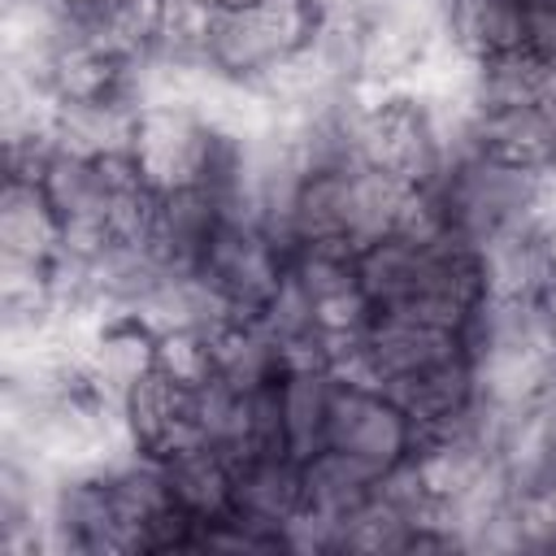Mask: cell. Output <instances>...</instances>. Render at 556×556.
<instances>
[{
  "instance_id": "obj_11",
  "label": "cell",
  "mask_w": 556,
  "mask_h": 556,
  "mask_svg": "<svg viewBox=\"0 0 556 556\" xmlns=\"http://www.w3.org/2000/svg\"><path fill=\"white\" fill-rule=\"evenodd\" d=\"M156 352H161V334L143 317L104 313L83 348V369L122 408L126 395L156 374Z\"/></svg>"
},
{
  "instance_id": "obj_4",
  "label": "cell",
  "mask_w": 556,
  "mask_h": 556,
  "mask_svg": "<svg viewBox=\"0 0 556 556\" xmlns=\"http://www.w3.org/2000/svg\"><path fill=\"white\" fill-rule=\"evenodd\" d=\"M217 148H222V126L200 104L178 100V96H161V100L139 104L130 161L156 195L208 187L213 165H217Z\"/></svg>"
},
{
  "instance_id": "obj_8",
  "label": "cell",
  "mask_w": 556,
  "mask_h": 556,
  "mask_svg": "<svg viewBox=\"0 0 556 556\" xmlns=\"http://www.w3.org/2000/svg\"><path fill=\"white\" fill-rule=\"evenodd\" d=\"M465 348V330L452 326H434L421 317H400V313H374L369 326L352 339L348 356L339 369L374 382V387H395L447 356H460Z\"/></svg>"
},
{
  "instance_id": "obj_9",
  "label": "cell",
  "mask_w": 556,
  "mask_h": 556,
  "mask_svg": "<svg viewBox=\"0 0 556 556\" xmlns=\"http://www.w3.org/2000/svg\"><path fill=\"white\" fill-rule=\"evenodd\" d=\"M226 222H230L226 204L208 187L161 191L152 200V213L143 226V248L174 274H200V265Z\"/></svg>"
},
{
  "instance_id": "obj_23",
  "label": "cell",
  "mask_w": 556,
  "mask_h": 556,
  "mask_svg": "<svg viewBox=\"0 0 556 556\" xmlns=\"http://www.w3.org/2000/svg\"><path fill=\"white\" fill-rule=\"evenodd\" d=\"M56 4H61V9H70V13H83V9H91L96 0H56Z\"/></svg>"
},
{
  "instance_id": "obj_6",
  "label": "cell",
  "mask_w": 556,
  "mask_h": 556,
  "mask_svg": "<svg viewBox=\"0 0 556 556\" xmlns=\"http://www.w3.org/2000/svg\"><path fill=\"white\" fill-rule=\"evenodd\" d=\"M326 447L369 465L374 473H391L417 456V426L382 387L339 369L330 395Z\"/></svg>"
},
{
  "instance_id": "obj_24",
  "label": "cell",
  "mask_w": 556,
  "mask_h": 556,
  "mask_svg": "<svg viewBox=\"0 0 556 556\" xmlns=\"http://www.w3.org/2000/svg\"><path fill=\"white\" fill-rule=\"evenodd\" d=\"M547 248H552V261H556V230L547 235Z\"/></svg>"
},
{
  "instance_id": "obj_14",
  "label": "cell",
  "mask_w": 556,
  "mask_h": 556,
  "mask_svg": "<svg viewBox=\"0 0 556 556\" xmlns=\"http://www.w3.org/2000/svg\"><path fill=\"white\" fill-rule=\"evenodd\" d=\"M495 465L513 495H534L556 486V421L534 400L517 408H500Z\"/></svg>"
},
{
  "instance_id": "obj_10",
  "label": "cell",
  "mask_w": 556,
  "mask_h": 556,
  "mask_svg": "<svg viewBox=\"0 0 556 556\" xmlns=\"http://www.w3.org/2000/svg\"><path fill=\"white\" fill-rule=\"evenodd\" d=\"M235 513L291 547V526L304 517V460L287 447L248 452L235 460Z\"/></svg>"
},
{
  "instance_id": "obj_3",
  "label": "cell",
  "mask_w": 556,
  "mask_h": 556,
  "mask_svg": "<svg viewBox=\"0 0 556 556\" xmlns=\"http://www.w3.org/2000/svg\"><path fill=\"white\" fill-rule=\"evenodd\" d=\"M539 178H543V169L513 165V161L486 156L478 148H460L447 156L443 174L426 191L439 208L443 230L482 248L508 230L534 226Z\"/></svg>"
},
{
  "instance_id": "obj_19",
  "label": "cell",
  "mask_w": 556,
  "mask_h": 556,
  "mask_svg": "<svg viewBox=\"0 0 556 556\" xmlns=\"http://www.w3.org/2000/svg\"><path fill=\"white\" fill-rule=\"evenodd\" d=\"M387 395L413 417L417 439H421V434H430V430L456 421V417L478 400L473 361H469V352L447 356V361H439V365H430V369H421V374H413V378L387 387Z\"/></svg>"
},
{
  "instance_id": "obj_2",
  "label": "cell",
  "mask_w": 556,
  "mask_h": 556,
  "mask_svg": "<svg viewBox=\"0 0 556 556\" xmlns=\"http://www.w3.org/2000/svg\"><path fill=\"white\" fill-rule=\"evenodd\" d=\"M317 0H222L204 13L200 61L213 78L261 91L317 30Z\"/></svg>"
},
{
  "instance_id": "obj_17",
  "label": "cell",
  "mask_w": 556,
  "mask_h": 556,
  "mask_svg": "<svg viewBox=\"0 0 556 556\" xmlns=\"http://www.w3.org/2000/svg\"><path fill=\"white\" fill-rule=\"evenodd\" d=\"M139 100L117 96H91V100H52V139L65 152L78 156H130Z\"/></svg>"
},
{
  "instance_id": "obj_1",
  "label": "cell",
  "mask_w": 556,
  "mask_h": 556,
  "mask_svg": "<svg viewBox=\"0 0 556 556\" xmlns=\"http://www.w3.org/2000/svg\"><path fill=\"white\" fill-rule=\"evenodd\" d=\"M356 278L374 313L465 330L486 300L482 252L452 230H391L356 252Z\"/></svg>"
},
{
  "instance_id": "obj_16",
  "label": "cell",
  "mask_w": 556,
  "mask_h": 556,
  "mask_svg": "<svg viewBox=\"0 0 556 556\" xmlns=\"http://www.w3.org/2000/svg\"><path fill=\"white\" fill-rule=\"evenodd\" d=\"M530 39V0H443V43L460 61L521 52Z\"/></svg>"
},
{
  "instance_id": "obj_22",
  "label": "cell",
  "mask_w": 556,
  "mask_h": 556,
  "mask_svg": "<svg viewBox=\"0 0 556 556\" xmlns=\"http://www.w3.org/2000/svg\"><path fill=\"white\" fill-rule=\"evenodd\" d=\"M530 104L547 117V126L556 130V61L552 56H539V70H534V91H530Z\"/></svg>"
},
{
  "instance_id": "obj_7",
  "label": "cell",
  "mask_w": 556,
  "mask_h": 556,
  "mask_svg": "<svg viewBox=\"0 0 556 556\" xmlns=\"http://www.w3.org/2000/svg\"><path fill=\"white\" fill-rule=\"evenodd\" d=\"M200 274L235 317H261L287 278V248L261 222L230 217L213 239Z\"/></svg>"
},
{
  "instance_id": "obj_5",
  "label": "cell",
  "mask_w": 556,
  "mask_h": 556,
  "mask_svg": "<svg viewBox=\"0 0 556 556\" xmlns=\"http://www.w3.org/2000/svg\"><path fill=\"white\" fill-rule=\"evenodd\" d=\"M352 13L369 91L408 87L443 43V0H361Z\"/></svg>"
},
{
  "instance_id": "obj_21",
  "label": "cell",
  "mask_w": 556,
  "mask_h": 556,
  "mask_svg": "<svg viewBox=\"0 0 556 556\" xmlns=\"http://www.w3.org/2000/svg\"><path fill=\"white\" fill-rule=\"evenodd\" d=\"M339 369L330 365H291L278 378V408H282V443L300 460L326 447V421H330V395H334Z\"/></svg>"
},
{
  "instance_id": "obj_15",
  "label": "cell",
  "mask_w": 556,
  "mask_h": 556,
  "mask_svg": "<svg viewBox=\"0 0 556 556\" xmlns=\"http://www.w3.org/2000/svg\"><path fill=\"white\" fill-rule=\"evenodd\" d=\"M465 148L486 156L547 169L556 152V130L534 104H469L465 100Z\"/></svg>"
},
{
  "instance_id": "obj_13",
  "label": "cell",
  "mask_w": 556,
  "mask_h": 556,
  "mask_svg": "<svg viewBox=\"0 0 556 556\" xmlns=\"http://www.w3.org/2000/svg\"><path fill=\"white\" fill-rule=\"evenodd\" d=\"M161 473H165L169 500L200 526V539L208 526L235 513V456L230 452L195 439L161 456Z\"/></svg>"
},
{
  "instance_id": "obj_18",
  "label": "cell",
  "mask_w": 556,
  "mask_h": 556,
  "mask_svg": "<svg viewBox=\"0 0 556 556\" xmlns=\"http://www.w3.org/2000/svg\"><path fill=\"white\" fill-rule=\"evenodd\" d=\"M478 252H482L486 295H500V300H539V295H547L556 287V261H552L547 235L539 226L508 230V235L482 243Z\"/></svg>"
},
{
  "instance_id": "obj_20",
  "label": "cell",
  "mask_w": 556,
  "mask_h": 556,
  "mask_svg": "<svg viewBox=\"0 0 556 556\" xmlns=\"http://www.w3.org/2000/svg\"><path fill=\"white\" fill-rule=\"evenodd\" d=\"M78 17L104 52L139 70L169 30V0H96Z\"/></svg>"
},
{
  "instance_id": "obj_12",
  "label": "cell",
  "mask_w": 556,
  "mask_h": 556,
  "mask_svg": "<svg viewBox=\"0 0 556 556\" xmlns=\"http://www.w3.org/2000/svg\"><path fill=\"white\" fill-rule=\"evenodd\" d=\"M61 226L39 182L4 178L0 191V274H52Z\"/></svg>"
},
{
  "instance_id": "obj_25",
  "label": "cell",
  "mask_w": 556,
  "mask_h": 556,
  "mask_svg": "<svg viewBox=\"0 0 556 556\" xmlns=\"http://www.w3.org/2000/svg\"><path fill=\"white\" fill-rule=\"evenodd\" d=\"M552 165H556V152H552Z\"/></svg>"
}]
</instances>
